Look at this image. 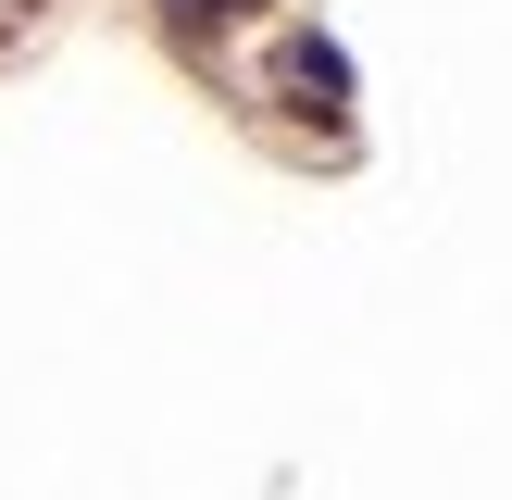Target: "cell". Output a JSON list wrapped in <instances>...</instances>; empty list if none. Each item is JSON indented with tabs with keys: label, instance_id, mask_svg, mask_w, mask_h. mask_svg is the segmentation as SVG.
I'll use <instances>...</instances> for the list:
<instances>
[{
	"label": "cell",
	"instance_id": "obj_1",
	"mask_svg": "<svg viewBox=\"0 0 512 500\" xmlns=\"http://www.w3.org/2000/svg\"><path fill=\"white\" fill-rule=\"evenodd\" d=\"M288 88L313 100V113H338V100H350V63H338V38H288Z\"/></svg>",
	"mask_w": 512,
	"mask_h": 500
}]
</instances>
